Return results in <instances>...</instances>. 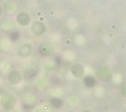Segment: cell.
<instances>
[{"label":"cell","instance_id":"1","mask_svg":"<svg viewBox=\"0 0 126 112\" xmlns=\"http://www.w3.org/2000/svg\"><path fill=\"white\" fill-rule=\"evenodd\" d=\"M16 104H17V99L12 94H6L0 99V106L6 111L12 110L16 106Z\"/></svg>","mask_w":126,"mask_h":112},{"label":"cell","instance_id":"2","mask_svg":"<svg viewBox=\"0 0 126 112\" xmlns=\"http://www.w3.org/2000/svg\"><path fill=\"white\" fill-rule=\"evenodd\" d=\"M55 46L51 43L45 42L43 44H40L38 47V54L43 57V58H47L54 55L55 53Z\"/></svg>","mask_w":126,"mask_h":112},{"label":"cell","instance_id":"3","mask_svg":"<svg viewBox=\"0 0 126 112\" xmlns=\"http://www.w3.org/2000/svg\"><path fill=\"white\" fill-rule=\"evenodd\" d=\"M30 32L34 36H43L47 32V25L41 21H34L30 23Z\"/></svg>","mask_w":126,"mask_h":112},{"label":"cell","instance_id":"4","mask_svg":"<svg viewBox=\"0 0 126 112\" xmlns=\"http://www.w3.org/2000/svg\"><path fill=\"white\" fill-rule=\"evenodd\" d=\"M96 74H97V77L101 81H103V82H107V81H110L112 79V71L107 66L99 67L96 71Z\"/></svg>","mask_w":126,"mask_h":112},{"label":"cell","instance_id":"5","mask_svg":"<svg viewBox=\"0 0 126 112\" xmlns=\"http://www.w3.org/2000/svg\"><path fill=\"white\" fill-rule=\"evenodd\" d=\"M32 53H33V47L29 43L22 44L17 49V56L19 58H22V59L29 58L31 55H32Z\"/></svg>","mask_w":126,"mask_h":112},{"label":"cell","instance_id":"6","mask_svg":"<svg viewBox=\"0 0 126 112\" xmlns=\"http://www.w3.org/2000/svg\"><path fill=\"white\" fill-rule=\"evenodd\" d=\"M7 80L11 85H18L23 81V76L18 70H11L7 74Z\"/></svg>","mask_w":126,"mask_h":112},{"label":"cell","instance_id":"7","mask_svg":"<svg viewBox=\"0 0 126 112\" xmlns=\"http://www.w3.org/2000/svg\"><path fill=\"white\" fill-rule=\"evenodd\" d=\"M30 21H31V18H30V15L27 12L22 11V12H19L16 15V22L19 26L25 27V26L30 24Z\"/></svg>","mask_w":126,"mask_h":112},{"label":"cell","instance_id":"8","mask_svg":"<svg viewBox=\"0 0 126 112\" xmlns=\"http://www.w3.org/2000/svg\"><path fill=\"white\" fill-rule=\"evenodd\" d=\"M38 73H39V71H38L37 68H35V67H29L26 70H24V72L22 74L23 80H25V81H32L33 79H35L37 77Z\"/></svg>","mask_w":126,"mask_h":112},{"label":"cell","instance_id":"9","mask_svg":"<svg viewBox=\"0 0 126 112\" xmlns=\"http://www.w3.org/2000/svg\"><path fill=\"white\" fill-rule=\"evenodd\" d=\"M71 73L75 78H82L85 74V68L81 64H74L71 67Z\"/></svg>","mask_w":126,"mask_h":112},{"label":"cell","instance_id":"10","mask_svg":"<svg viewBox=\"0 0 126 112\" xmlns=\"http://www.w3.org/2000/svg\"><path fill=\"white\" fill-rule=\"evenodd\" d=\"M83 82H84V85L87 88H93L96 85V79H95V77H93L91 75H87L84 77Z\"/></svg>","mask_w":126,"mask_h":112},{"label":"cell","instance_id":"11","mask_svg":"<svg viewBox=\"0 0 126 112\" xmlns=\"http://www.w3.org/2000/svg\"><path fill=\"white\" fill-rule=\"evenodd\" d=\"M49 104L56 109H60L63 107V105H64V101H63L60 97H51L49 99Z\"/></svg>","mask_w":126,"mask_h":112},{"label":"cell","instance_id":"12","mask_svg":"<svg viewBox=\"0 0 126 112\" xmlns=\"http://www.w3.org/2000/svg\"><path fill=\"white\" fill-rule=\"evenodd\" d=\"M36 102V98L33 94H26L24 96V105L25 106H33Z\"/></svg>","mask_w":126,"mask_h":112},{"label":"cell","instance_id":"13","mask_svg":"<svg viewBox=\"0 0 126 112\" xmlns=\"http://www.w3.org/2000/svg\"><path fill=\"white\" fill-rule=\"evenodd\" d=\"M19 37H20V34H19L18 32H10V34H9V39L8 40L11 44H14V43L18 42Z\"/></svg>","mask_w":126,"mask_h":112},{"label":"cell","instance_id":"14","mask_svg":"<svg viewBox=\"0 0 126 112\" xmlns=\"http://www.w3.org/2000/svg\"><path fill=\"white\" fill-rule=\"evenodd\" d=\"M46 86H47V81H46V79H40V80H38L37 87H38L39 89H43V88L46 87Z\"/></svg>","mask_w":126,"mask_h":112},{"label":"cell","instance_id":"15","mask_svg":"<svg viewBox=\"0 0 126 112\" xmlns=\"http://www.w3.org/2000/svg\"><path fill=\"white\" fill-rule=\"evenodd\" d=\"M120 92H121V95H122L124 98H126V84H125V85H123V86L121 87Z\"/></svg>","mask_w":126,"mask_h":112},{"label":"cell","instance_id":"16","mask_svg":"<svg viewBox=\"0 0 126 112\" xmlns=\"http://www.w3.org/2000/svg\"><path fill=\"white\" fill-rule=\"evenodd\" d=\"M34 112H47L46 109H44V108H37Z\"/></svg>","mask_w":126,"mask_h":112},{"label":"cell","instance_id":"17","mask_svg":"<svg viewBox=\"0 0 126 112\" xmlns=\"http://www.w3.org/2000/svg\"><path fill=\"white\" fill-rule=\"evenodd\" d=\"M1 15H2V8L0 7V16H1Z\"/></svg>","mask_w":126,"mask_h":112},{"label":"cell","instance_id":"18","mask_svg":"<svg viewBox=\"0 0 126 112\" xmlns=\"http://www.w3.org/2000/svg\"><path fill=\"white\" fill-rule=\"evenodd\" d=\"M82 112H92V111H90V110H83Z\"/></svg>","mask_w":126,"mask_h":112},{"label":"cell","instance_id":"19","mask_svg":"<svg viewBox=\"0 0 126 112\" xmlns=\"http://www.w3.org/2000/svg\"><path fill=\"white\" fill-rule=\"evenodd\" d=\"M123 112H126V109H124V111H123Z\"/></svg>","mask_w":126,"mask_h":112}]
</instances>
